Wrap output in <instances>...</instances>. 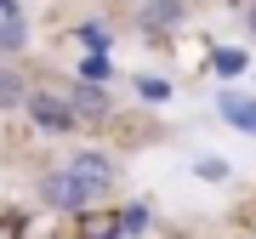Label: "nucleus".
<instances>
[{
  "mask_svg": "<svg viewBox=\"0 0 256 239\" xmlns=\"http://www.w3.org/2000/svg\"><path fill=\"white\" fill-rule=\"evenodd\" d=\"M194 171H200V176H210V182H222V176H228V166H222V160H200Z\"/></svg>",
  "mask_w": 256,
  "mask_h": 239,
  "instance_id": "13",
  "label": "nucleus"
},
{
  "mask_svg": "<svg viewBox=\"0 0 256 239\" xmlns=\"http://www.w3.org/2000/svg\"><path fill=\"white\" fill-rule=\"evenodd\" d=\"M28 46V23L23 18H0V52H23Z\"/></svg>",
  "mask_w": 256,
  "mask_h": 239,
  "instance_id": "7",
  "label": "nucleus"
},
{
  "mask_svg": "<svg viewBox=\"0 0 256 239\" xmlns=\"http://www.w3.org/2000/svg\"><path fill=\"white\" fill-rule=\"evenodd\" d=\"M68 102H74V114H80V120H97V114H108V97H102L97 86H74V92H68Z\"/></svg>",
  "mask_w": 256,
  "mask_h": 239,
  "instance_id": "5",
  "label": "nucleus"
},
{
  "mask_svg": "<svg viewBox=\"0 0 256 239\" xmlns=\"http://www.w3.org/2000/svg\"><path fill=\"white\" fill-rule=\"evenodd\" d=\"M245 18H250V34H256V0H250V12H245Z\"/></svg>",
  "mask_w": 256,
  "mask_h": 239,
  "instance_id": "15",
  "label": "nucleus"
},
{
  "mask_svg": "<svg viewBox=\"0 0 256 239\" xmlns=\"http://www.w3.org/2000/svg\"><path fill=\"white\" fill-rule=\"evenodd\" d=\"M80 40H86V52H102V46H108V28L86 23V28H80Z\"/></svg>",
  "mask_w": 256,
  "mask_h": 239,
  "instance_id": "12",
  "label": "nucleus"
},
{
  "mask_svg": "<svg viewBox=\"0 0 256 239\" xmlns=\"http://www.w3.org/2000/svg\"><path fill=\"white\" fill-rule=\"evenodd\" d=\"M23 108H28V120H34L40 131H74V126H80L74 102H68V97H57V92H28V97H23Z\"/></svg>",
  "mask_w": 256,
  "mask_h": 239,
  "instance_id": "1",
  "label": "nucleus"
},
{
  "mask_svg": "<svg viewBox=\"0 0 256 239\" xmlns=\"http://www.w3.org/2000/svg\"><path fill=\"white\" fill-rule=\"evenodd\" d=\"M80 80H86V86L108 80V57H102V52H86V57H80Z\"/></svg>",
  "mask_w": 256,
  "mask_h": 239,
  "instance_id": "9",
  "label": "nucleus"
},
{
  "mask_svg": "<svg viewBox=\"0 0 256 239\" xmlns=\"http://www.w3.org/2000/svg\"><path fill=\"white\" fill-rule=\"evenodd\" d=\"M222 114L239 131H256V97H222Z\"/></svg>",
  "mask_w": 256,
  "mask_h": 239,
  "instance_id": "6",
  "label": "nucleus"
},
{
  "mask_svg": "<svg viewBox=\"0 0 256 239\" xmlns=\"http://www.w3.org/2000/svg\"><path fill=\"white\" fill-rule=\"evenodd\" d=\"M0 18H18V6H12V0H0Z\"/></svg>",
  "mask_w": 256,
  "mask_h": 239,
  "instance_id": "14",
  "label": "nucleus"
},
{
  "mask_svg": "<svg viewBox=\"0 0 256 239\" xmlns=\"http://www.w3.org/2000/svg\"><path fill=\"white\" fill-rule=\"evenodd\" d=\"M28 92H23V80H18V74H12V68H0V108H12V102H23Z\"/></svg>",
  "mask_w": 256,
  "mask_h": 239,
  "instance_id": "10",
  "label": "nucleus"
},
{
  "mask_svg": "<svg viewBox=\"0 0 256 239\" xmlns=\"http://www.w3.org/2000/svg\"><path fill=\"white\" fill-rule=\"evenodd\" d=\"M210 68H216L222 80H234V74H245V52H234V46H216V52H210Z\"/></svg>",
  "mask_w": 256,
  "mask_h": 239,
  "instance_id": "8",
  "label": "nucleus"
},
{
  "mask_svg": "<svg viewBox=\"0 0 256 239\" xmlns=\"http://www.w3.org/2000/svg\"><path fill=\"white\" fill-rule=\"evenodd\" d=\"M137 92L148 102H165V97H171V80H137Z\"/></svg>",
  "mask_w": 256,
  "mask_h": 239,
  "instance_id": "11",
  "label": "nucleus"
},
{
  "mask_svg": "<svg viewBox=\"0 0 256 239\" xmlns=\"http://www.w3.org/2000/svg\"><path fill=\"white\" fill-rule=\"evenodd\" d=\"M63 171H68V176H80V182H86V188H97V194H108V188L120 182V166H114L108 154H97V148H86V154H74V160H68Z\"/></svg>",
  "mask_w": 256,
  "mask_h": 239,
  "instance_id": "3",
  "label": "nucleus"
},
{
  "mask_svg": "<svg viewBox=\"0 0 256 239\" xmlns=\"http://www.w3.org/2000/svg\"><path fill=\"white\" fill-rule=\"evenodd\" d=\"M40 200L57 205V211H86V205L102 200V194H97V188H86L80 176H68V171H52L46 182H40Z\"/></svg>",
  "mask_w": 256,
  "mask_h": 239,
  "instance_id": "2",
  "label": "nucleus"
},
{
  "mask_svg": "<svg viewBox=\"0 0 256 239\" xmlns=\"http://www.w3.org/2000/svg\"><path fill=\"white\" fill-rule=\"evenodd\" d=\"M176 23H182V0H148L142 6V28L148 34H171Z\"/></svg>",
  "mask_w": 256,
  "mask_h": 239,
  "instance_id": "4",
  "label": "nucleus"
}]
</instances>
